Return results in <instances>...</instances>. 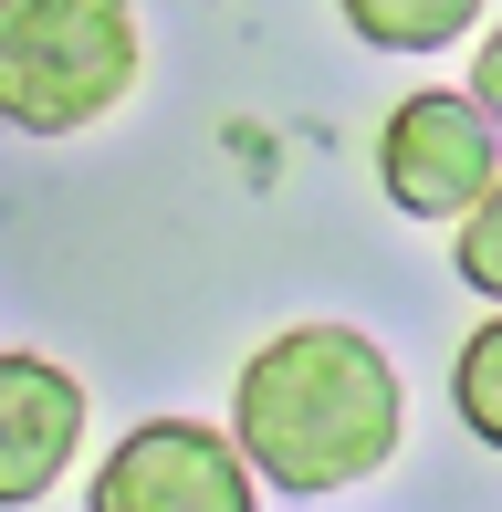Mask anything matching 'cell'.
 Returning a JSON list of instances; mask_svg holds the SVG:
<instances>
[{"mask_svg": "<svg viewBox=\"0 0 502 512\" xmlns=\"http://www.w3.org/2000/svg\"><path fill=\"white\" fill-rule=\"evenodd\" d=\"M147 74L136 0H0V126L84 136Z\"/></svg>", "mask_w": 502, "mask_h": 512, "instance_id": "obj_2", "label": "cell"}, {"mask_svg": "<svg viewBox=\"0 0 502 512\" xmlns=\"http://www.w3.org/2000/svg\"><path fill=\"white\" fill-rule=\"evenodd\" d=\"M377 189L398 220H450L461 230L471 209L502 189V126L482 115L471 84H419V95L387 105L377 126Z\"/></svg>", "mask_w": 502, "mask_h": 512, "instance_id": "obj_3", "label": "cell"}, {"mask_svg": "<svg viewBox=\"0 0 502 512\" xmlns=\"http://www.w3.org/2000/svg\"><path fill=\"white\" fill-rule=\"evenodd\" d=\"M84 512H262V471L210 418H136L95 460Z\"/></svg>", "mask_w": 502, "mask_h": 512, "instance_id": "obj_4", "label": "cell"}, {"mask_svg": "<svg viewBox=\"0 0 502 512\" xmlns=\"http://www.w3.org/2000/svg\"><path fill=\"white\" fill-rule=\"evenodd\" d=\"M450 408H461V429L502 450V314H482L461 335V356H450Z\"/></svg>", "mask_w": 502, "mask_h": 512, "instance_id": "obj_7", "label": "cell"}, {"mask_svg": "<svg viewBox=\"0 0 502 512\" xmlns=\"http://www.w3.org/2000/svg\"><path fill=\"white\" fill-rule=\"evenodd\" d=\"M471 95H482V115L502 126V21L482 32V53H471Z\"/></svg>", "mask_w": 502, "mask_h": 512, "instance_id": "obj_9", "label": "cell"}, {"mask_svg": "<svg viewBox=\"0 0 502 512\" xmlns=\"http://www.w3.org/2000/svg\"><path fill=\"white\" fill-rule=\"evenodd\" d=\"M450 272H461V283H471V293H482V304L502 314V189H492V199L461 220V241H450Z\"/></svg>", "mask_w": 502, "mask_h": 512, "instance_id": "obj_8", "label": "cell"}, {"mask_svg": "<svg viewBox=\"0 0 502 512\" xmlns=\"http://www.w3.org/2000/svg\"><path fill=\"white\" fill-rule=\"evenodd\" d=\"M482 11H492V0H335V21H346L367 53H398V63L450 53V42H461Z\"/></svg>", "mask_w": 502, "mask_h": 512, "instance_id": "obj_6", "label": "cell"}, {"mask_svg": "<svg viewBox=\"0 0 502 512\" xmlns=\"http://www.w3.org/2000/svg\"><path fill=\"white\" fill-rule=\"evenodd\" d=\"M231 439L251 450L262 492H283V502L356 492L408 439V377L356 324H283L231 377Z\"/></svg>", "mask_w": 502, "mask_h": 512, "instance_id": "obj_1", "label": "cell"}, {"mask_svg": "<svg viewBox=\"0 0 502 512\" xmlns=\"http://www.w3.org/2000/svg\"><path fill=\"white\" fill-rule=\"evenodd\" d=\"M84 418H95V398H84L74 366L32 356V345H0V512H32L63 492V471L84 450Z\"/></svg>", "mask_w": 502, "mask_h": 512, "instance_id": "obj_5", "label": "cell"}]
</instances>
